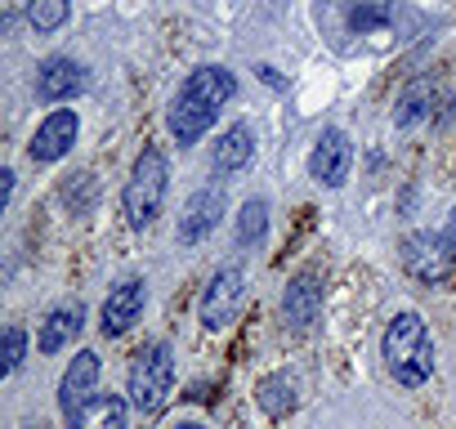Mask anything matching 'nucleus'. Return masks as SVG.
Returning a JSON list of instances; mask_svg holds the SVG:
<instances>
[{"instance_id": "f257e3e1", "label": "nucleus", "mask_w": 456, "mask_h": 429, "mask_svg": "<svg viewBox=\"0 0 456 429\" xmlns=\"http://www.w3.org/2000/svg\"><path fill=\"white\" fill-rule=\"evenodd\" d=\"M233 94H238V81L228 68H219V63L192 68L188 81L179 85V94L170 99V112H166V125L179 139V148H192L215 125V117L224 112V103Z\"/></svg>"}, {"instance_id": "f03ea898", "label": "nucleus", "mask_w": 456, "mask_h": 429, "mask_svg": "<svg viewBox=\"0 0 456 429\" xmlns=\"http://www.w3.org/2000/svg\"><path fill=\"white\" fill-rule=\"evenodd\" d=\"M385 367L407 389L429 380V371H434V340H429L420 313H394V322L385 327Z\"/></svg>"}, {"instance_id": "7ed1b4c3", "label": "nucleus", "mask_w": 456, "mask_h": 429, "mask_svg": "<svg viewBox=\"0 0 456 429\" xmlns=\"http://www.w3.org/2000/svg\"><path fill=\"white\" fill-rule=\"evenodd\" d=\"M166 188H170V166H166V152L161 148H143L130 179H126V192H121V210H126V224L130 229H148L161 206H166Z\"/></svg>"}, {"instance_id": "20e7f679", "label": "nucleus", "mask_w": 456, "mask_h": 429, "mask_svg": "<svg viewBox=\"0 0 456 429\" xmlns=\"http://www.w3.org/2000/svg\"><path fill=\"white\" fill-rule=\"evenodd\" d=\"M170 384H175V353H170V344L157 340V344L139 349V353H134V367H130V380H126L130 407H134L139 416L161 411Z\"/></svg>"}, {"instance_id": "39448f33", "label": "nucleus", "mask_w": 456, "mask_h": 429, "mask_svg": "<svg viewBox=\"0 0 456 429\" xmlns=\"http://www.w3.org/2000/svg\"><path fill=\"white\" fill-rule=\"evenodd\" d=\"M403 269L425 282V287H443L452 273H456V247L447 233H429V229H416L403 238Z\"/></svg>"}, {"instance_id": "423d86ee", "label": "nucleus", "mask_w": 456, "mask_h": 429, "mask_svg": "<svg viewBox=\"0 0 456 429\" xmlns=\"http://www.w3.org/2000/svg\"><path fill=\"white\" fill-rule=\"evenodd\" d=\"M77 134H81V117H77V108H54V112L37 125V134H32V143H28V157H32L37 166L63 161V157L72 152Z\"/></svg>"}, {"instance_id": "0eeeda50", "label": "nucleus", "mask_w": 456, "mask_h": 429, "mask_svg": "<svg viewBox=\"0 0 456 429\" xmlns=\"http://www.w3.org/2000/svg\"><path fill=\"white\" fill-rule=\"evenodd\" d=\"M242 291H247V278H242L238 264L219 269V273L206 282V295H201V327L219 331V327L233 322V313H238V304H242Z\"/></svg>"}, {"instance_id": "6e6552de", "label": "nucleus", "mask_w": 456, "mask_h": 429, "mask_svg": "<svg viewBox=\"0 0 456 429\" xmlns=\"http://www.w3.org/2000/svg\"><path fill=\"white\" fill-rule=\"evenodd\" d=\"M224 220V188L219 183H206L188 197L183 214H179V247H197L215 233V224Z\"/></svg>"}, {"instance_id": "1a4fd4ad", "label": "nucleus", "mask_w": 456, "mask_h": 429, "mask_svg": "<svg viewBox=\"0 0 456 429\" xmlns=\"http://www.w3.org/2000/svg\"><path fill=\"white\" fill-rule=\"evenodd\" d=\"M349 166H354V143L345 130H322L314 152H309V174L322 183V188H340L349 179Z\"/></svg>"}, {"instance_id": "9d476101", "label": "nucleus", "mask_w": 456, "mask_h": 429, "mask_svg": "<svg viewBox=\"0 0 456 429\" xmlns=\"http://www.w3.org/2000/svg\"><path fill=\"white\" fill-rule=\"evenodd\" d=\"M94 384H99V353H94V349H81V353L68 362L63 380H59V407H63L68 420H72L90 398H99Z\"/></svg>"}, {"instance_id": "9b49d317", "label": "nucleus", "mask_w": 456, "mask_h": 429, "mask_svg": "<svg viewBox=\"0 0 456 429\" xmlns=\"http://www.w3.org/2000/svg\"><path fill=\"white\" fill-rule=\"evenodd\" d=\"M318 313H322V273L305 269L282 295V318H287V327L305 331V327L318 322Z\"/></svg>"}, {"instance_id": "f8f14e48", "label": "nucleus", "mask_w": 456, "mask_h": 429, "mask_svg": "<svg viewBox=\"0 0 456 429\" xmlns=\"http://www.w3.org/2000/svg\"><path fill=\"white\" fill-rule=\"evenodd\" d=\"M86 85H90V77H86V68H81L77 59H50V63H41V72H37V94H41L45 103H68V99H77Z\"/></svg>"}, {"instance_id": "ddd939ff", "label": "nucleus", "mask_w": 456, "mask_h": 429, "mask_svg": "<svg viewBox=\"0 0 456 429\" xmlns=\"http://www.w3.org/2000/svg\"><path fill=\"white\" fill-rule=\"evenodd\" d=\"M143 304H148V287L143 282H121L117 291H108V300H103V336H126L134 322H139V313H143Z\"/></svg>"}, {"instance_id": "4468645a", "label": "nucleus", "mask_w": 456, "mask_h": 429, "mask_svg": "<svg viewBox=\"0 0 456 429\" xmlns=\"http://www.w3.org/2000/svg\"><path fill=\"white\" fill-rule=\"evenodd\" d=\"M81 327H86V304H81V300H72V304L54 309V313L41 322L37 349H41V353H59V349H68V344L81 336Z\"/></svg>"}, {"instance_id": "2eb2a0df", "label": "nucleus", "mask_w": 456, "mask_h": 429, "mask_svg": "<svg viewBox=\"0 0 456 429\" xmlns=\"http://www.w3.org/2000/svg\"><path fill=\"white\" fill-rule=\"evenodd\" d=\"M434 103H438V85H434L429 77H416V81H407V85H403V94H398V103H394V125L411 130V125L429 121Z\"/></svg>"}, {"instance_id": "dca6fc26", "label": "nucleus", "mask_w": 456, "mask_h": 429, "mask_svg": "<svg viewBox=\"0 0 456 429\" xmlns=\"http://www.w3.org/2000/svg\"><path fill=\"white\" fill-rule=\"evenodd\" d=\"M251 157H256V134H251L247 121L228 125V130L215 139V170H224V174H233V170L251 166Z\"/></svg>"}, {"instance_id": "f3484780", "label": "nucleus", "mask_w": 456, "mask_h": 429, "mask_svg": "<svg viewBox=\"0 0 456 429\" xmlns=\"http://www.w3.org/2000/svg\"><path fill=\"white\" fill-rule=\"evenodd\" d=\"M72 429H126V398H117V393L90 398V402L72 416Z\"/></svg>"}, {"instance_id": "a211bd4d", "label": "nucleus", "mask_w": 456, "mask_h": 429, "mask_svg": "<svg viewBox=\"0 0 456 429\" xmlns=\"http://www.w3.org/2000/svg\"><path fill=\"white\" fill-rule=\"evenodd\" d=\"M394 19V0H349V28L354 32H380Z\"/></svg>"}, {"instance_id": "6ab92c4d", "label": "nucleus", "mask_w": 456, "mask_h": 429, "mask_svg": "<svg viewBox=\"0 0 456 429\" xmlns=\"http://www.w3.org/2000/svg\"><path fill=\"white\" fill-rule=\"evenodd\" d=\"M256 402H260L269 416H287V411L296 407V380H291V376H269V380L260 384Z\"/></svg>"}, {"instance_id": "aec40b11", "label": "nucleus", "mask_w": 456, "mask_h": 429, "mask_svg": "<svg viewBox=\"0 0 456 429\" xmlns=\"http://www.w3.org/2000/svg\"><path fill=\"white\" fill-rule=\"evenodd\" d=\"M68 14H72V0H28V23H32L41 36L59 32V28L68 23Z\"/></svg>"}, {"instance_id": "412c9836", "label": "nucleus", "mask_w": 456, "mask_h": 429, "mask_svg": "<svg viewBox=\"0 0 456 429\" xmlns=\"http://www.w3.org/2000/svg\"><path fill=\"white\" fill-rule=\"evenodd\" d=\"M265 229H269V206L260 197H251L238 214V242L242 247H260L265 242Z\"/></svg>"}, {"instance_id": "4be33fe9", "label": "nucleus", "mask_w": 456, "mask_h": 429, "mask_svg": "<svg viewBox=\"0 0 456 429\" xmlns=\"http://www.w3.org/2000/svg\"><path fill=\"white\" fill-rule=\"evenodd\" d=\"M23 353H28V336H23V327H10L5 331V376H14L23 367Z\"/></svg>"}, {"instance_id": "5701e85b", "label": "nucleus", "mask_w": 456, "mask_h": 429, "mask_svg": "<svg viewBox=\"0 0 456 429\" xmlns=\"http://www.w3.org/2000/svg\"><path fill=\"white\" fill-rule=\"evenodd\" d=\"M447 238H452V247H456V210H452V220H447Z\"/></svg>"}, {"instance_id": "b1692460", "label": "nucleus", "mask_w": 456, "mask_h": 429, "mask_svg": "<svg viewBox=\"0 0 456 429\" xmlns=\"http://www.w3.org/2000/svg\"><path fill=\"white\" fill-rule=\"evenodd\" d=\"M175 429H206V425H197V420H188V425H175Z\"/></svg>"}]
</instances>
